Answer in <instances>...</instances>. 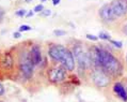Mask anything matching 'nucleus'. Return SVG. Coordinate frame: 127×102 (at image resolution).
<instances>
[{
	"label": "nucleus",
	"instance_id": "393cba45",
	"mask_svg": "<svg viewBox=\"0 0 127 102\" xmlns=\"http://www.w3.org/2000/svg\"><path fill=\"white\" fill-rule=\"evenodd\" d=\"M26 2H31V1H33V0H25Z\"/></svg>",
	"mask_w": 127,
	"mask_h": 102
},
{
	"label": "nucleus",
	"instance_id": "1a4fd4ad",
	"mask_svg": "<svg viewBox=\"0 0 127 102\" xmlns=\"http://www.w3.org/2000/svg\"><path fill=\"white\" fill-rule=\"evenodd\" d=\"M29 57L32 61V64L34 66H37L41 64L42 61V52H41V47L40 45L37 44H33L32 47L30 48V52H29Z\"/></svg>",
	"mask_w": 127,
	"mask_h": 102
},
{
	"label": "nucleus",
	"instance_id": "9d476101",
	"mask_svg": "<svg viewBox=\"0 0 127 102\" xmlns=\"http://www.w3.org/2000/svg\"><path fill=\"white\" fill-rule=\"evenodd\" d=\"M113 91L120 99H122L124 102H127V91L122 83H120V82L115 83L113 85Z\"/></svg>",
	"mask_w": 127,
	"mask_h": 102
},
{
	"label": "nucleus",
	"instance_id": "f03ea898",
	"mask_svg": "<svg viewBox=\"0 0 127 102\" xmlns=\"http://www.w3.org/2000/svg\"><path fill=\"white\" fill-rule=\"evenodd\" d=\"M48 55L51 59L59 62L66 71H73L75 69V59L72 51L61 44H51L48 48Z\"/></svg>",
	"mask_w": 127,
	"mask_h": 102
},
{
	"label": "nucleus",
	"instance_id": "412c9836",
	"mask_svg": "<svg viewBox=\"0 0 127 102\" xmlns=\"http://www.w3.org/2000/svg\"><path fill=\"white\" fill-rule=\"evenodd\" d=\"M20 37H22V33H20L19 31H17V32H14L13 33V38H15V39H19Z\"/></svg>",
	"mask_w": 127,
	"mask_h": 102
},
{
	"label": "nucleus",
	"instance_id": "cd10ccee",
	"mask_svg": "<svg viewBox=\"0 0 127 102\" xmlns=\"http://www.w3.org/2000/svg\"><path fill=\"white\" fill-rule=\"evenodd\" d=\"M0 102H2V101H0Z\"/></svg>",
	"mask_w": 127,
	"mask_h": 102
},
{
	"label": "nucleus",
	"instance_id": "5701e85b",
	"mask_svg": "<svg viewBox=\"0 0 127 102\" xmlns=\"http://www.w3.org/2000/svg\"><path fill=\"white\" fill-rule=\"evenodd\" d=\"M33 14H34V11L32 10V11H29L27 13V15H26V17H28V18H29V17H31V16H33Z\"/></svg>",
	"mask_w": 127,
	"mask_h": 102
},
{
	"label": "nucleus",
	"instance_id": "423d86ee",
	"mask_svg": "<svg viewBox=\"0 0 127 102\" xmlns=\"http://www.w3.org/2000/svg\"><path fill=\"white\" fill-rule=\"evenodd\" d=\"M110 6L116 19L127 15V0H112Z\"/></svg>",
	"mask_w": 127,
	"mask_h": 102
},
{
	"label": "nucleus",
	"instance_id": "a878e982",
	"mask_svg": "<svg viewBox=\"0 0 127 102\" xmlns=\"http://www.w3.org/2000/svg\"><path fill=\"white\" fill-rule=\"evenodd\" d=\"M45 1H47V0H41V2H45Z\"/></svg>",
	"mask_w": 127,
	"mask_h": 102
},
{
	"label": "nucleus",
	"instance_id": "aec40b11",
	"mask_svg": "<svg viewBox=\"0 0 127 102\" xmlns=\"http://www.w3.org/2000/svg\"><path fill=\"white\" fill-rule=\"evenodd\" d=\"M121 31H122V33H123V34H125V36L127 37V22L122 25V27H121Z\"/></svg>",
	"mask_w": 127,
	"mask_h": 102
},
{
	"label": "nucleus",
	"instance_id": "ddd939ff",
	"mask_svg": "<svg viewBox=\"0 0 127 102\" xmlns=\"http://www.w3.org/2000/svg\"><path fill=\"white\" fill-rule=\"evenodd\" d=\"M27 10H25V9H22V10H17V11L15 12V15L16 16H19V17H26L27 15Z\"/></svg>",
	"mask_w": 127,
	"mask_h": 102
},
{
	"label": "nucleus",
	"instance_id": "0eeeda50",
	"mask_svg": "<svg viewBox=\"0 0 127 102\" xmlns=\"http://www.w3.org/2000/svg\"><path fill=\"white\" fill-rule=\"evenodd\" d=\"M65 77H66V70L62 66L54 67L48 72V79L54 84L61 83L62 81H64Z\"/></svg>",
	"mask_w": 127,
	"mask_h": 102
},
{
	"label": "nucleus",
	"instance_id": "b1692460",
	"mask_svg": "<svg viewBox=\"0 0 127 102\" xmlns=\"http://www.w3.org/2000/svg\"><path fill=\"white\" fill-rule=\"evenodd\" d=\"M60 2H61V0H52V4H54V5L59 4Z\"/></svg>",
	"mask_w": 127,
	"mask_h": 102
},
{
	"label": "nucleus",
	"instance_id": "f8f14e48",
	"mask_svg": "<svg viewBox=\"0 0 127 102\" xmlns=\"http://www.w3.org/2000/svg\"><path fill=\"white\" fill-rule=\"evenodd\" d=\"M98 39H100V40L103 41H110L111 40V36L106 32H99L98 34Z\"/></svg>",
	"mask_w": 127,
	"mask_h": 102
},
{
	"label": "nucleus",
	"instance_id": "6e6552de",
	"mask_svg": "<svg viewBox=\"0 0 127 102\" xmlns=\"http://www.w3.org/2000/svg\"><path fill=\"white\" fill-rule=\"evenodd\" d=\"M98 16H99L101 22L105 24H111V23H113L114 20H116V17L114 16V14L111 10L110 3H105V4L98 10Z\"/></svg>",
	"mask_w": 127,
	"mask_h": 102
},
{
	"label": "nucleus",
	"instance_id": "6ab92c4d",
	"mask_svg": "<svg viewBox=\"0 0 127 102\" xmlns=\"http://www.w3.org/2000/svg\"><path fill=\"white\" fill-rule=\"evenodd\" d=\"M86 37H87V39H88V40H90V41H94V42L98 41V37L94 36V34H90V33H88Z\"/></svg>",
	"mask_w": 127,
	"mask_h": 102
},
{
	"label": "nucleus",
	"instance_id": "bb28decb",
	"mask_svg": "<svg viewBox=\"0 0 127 102\" xmlns=\"http://www.w3.org/2000/svg\"><path fill=\"white\" fill-rule=\"evenodd\" d=\"M126 61H127V54H126Z\"/></svg>",
	"mask_w": 127,
	"mask_h": 102
},
{
	"label": "nucleus",
	"instance_id": "f3484780",
	"mask_svg": "<svg viewBox=\"0 0 127 102\" xmlns=\"http://www.w3.org/2000/svg\"><path fill=\"white\" fill-rule=\"evenodd\" d=\"M32 30V28L28 25H22L19 27V32H23V31H30Z\"/></svg>",
	"mask_w": 127,
	"mask_h": 102
},
{
	"label": "nucleus",
	"instance_id": "f257e3e1",
	"mask_svg": "<svg viewBox=\"0 0 127 102\" xmlns=\"http://www.w3.org/2000/svg\"><path fill=\"white\" fill-rule=\"evenodd\" d=\"M93 67L101 68L110 76H119L123 71V66L118 57L108 50L99 46H94L90 50Z\"/></svg>",
	"mask_w": 127,
	"mask_h": 102
},
{
	"label": "nucleus",
	"instance_id": "9b49d317",
	"mask_svg": "<svg viewBox=\"0 0 127 102\" xmlns=\"http://www.w3.org/2000/svg\"><path fill=\"white\" fill-rule=\"evenodd\" d=\"M2 65L5 69H11L13 67V57L10 54H5L2 59Z\"/></svg>",
	"mask_w": 127,
	"mask_h": 102
},
{
	"label": "nucleus",
	"instance_id": "39448f33",
	"mask_svg": "<svg viewBox=\"0 0 127 102\" xmlns=\"http://www.w3.org/2000/svg\"><path fill=\"white\" fill-rule=\"evenodd\" d=\"M33 68L34 65L32 64V61L29 57V53H23L19 58V69L22 71L23 75L26 76L27 79L31 77L33 74Z\"/></svg>",
	"mask_w": 127,
	"mask_h": 102
},
{
	"label": "nucleus",
	"instance_id": "dca6fc26",
	"mask_svg": "<svg viewBox=\"0 0 127 102\" xmlns=\"http://www.w3.org/2000/svg\"><path fill=\"white\" fill-rule=\"evenodd\" d=\"M43 10H44V5L42 4V3H40V4H36L34 6L33 11H34V13H41Z\"/></svg>",
	"mask_w": 127,
	"mask_h": 102
},
{
	"label": "nucleus",
	"instance_id": "4be33fe9",
	"mask_svg": "<svg viewBox=\"0 0 127 102\" xmlns=\"http://www.w3.org/2000/svg\"><path fill=\"white\" fill-rule=\"evenodd\" d=\"M3 95H4V87L2 84H0V96H3Z\"/></svg>",
	"mask_w": 127,
	"mask_h": 102
},
{
	"label": "nucleus",
	"instance_id": "20e7f679",
	"mask_svg": "<svg viewBox=\"0 0 127 102\" xmlns=\"http://www.w3.org/2000/svg\"><path fill=\"white\" fill-rule=\"evenodd\" d=\"M91 79L94 83L95 86L97 87H107L111 82V77L107 72H105L101 68L98 67H94L92 74H91Z\"/></svg>",
	"mask_w": 127,
	"mask_h": 102
},
{
	"label": "nucleus",
	"instance_id": "2eb2a0df",
	"mask_svg": "<svg viewBox=\"0 0 127 102\" xmlns=\"http://www.w3.org/2000/svg\"><path fill=\"white\" fill-rule=\"evenodd\" d=\"M54 34L57 37H62V36H65L66 34V31L65 30H62V29H55L54 30Z\"/></svg>",
	"mask_w": 127,
	"mask_h": 102
},
{
	"label": "nucleus",
	"instance_id": "a211bd4d",
	"mask_svg": "<svg viewBox=\"0 0 127 102\" xmlns=\"http://www.w3.org/2000/svg\"><path fill=\"white\" fill-rule=\"evenodd\" d=\"M50 14H51V11H50V10H48V9H44L43 11L41 12V16L47 17V16H50Z\"/></svg>",
	"mask_w": 127,
	"mask_h": 102
},
{
	"label": "nucleus",
	"instance_id": "4468645a",
	"mask_svg": "<svg viewBox=\"0 0 127 102\" xmlns=\"http://www.w3.org/2000/svg\"><path fill=\"white\" fill-rule=\"evenodd\" d=\"M109 42H110V43L113 45V46H115L116 48H120V50H121V48L123 47L122 42H120V41H115V40H112V39H111V40L109 41Z\"/></svg>",
	"mask_w": 127,
	"mask_h": 102
},
{
	"label": "nucleus",
	"instance_id": "7ed1b4c3",
	"mask_svg": "<svg viewBox=\"0 0 127 102\" xmlns=\"http://www.w3.org/2000/svg\"><path fill=\"white\" fill-rule=\"evenodd\" d=\"M72 54L74 56V59H76L77 64H78L79 69L87 70L93 67L90 50H88L83 44L78 43L74 45L72 48Z\"/></svg>",
	"mask_w": 127,
	"mask_h": 102
}]
</instances>
